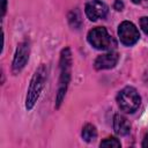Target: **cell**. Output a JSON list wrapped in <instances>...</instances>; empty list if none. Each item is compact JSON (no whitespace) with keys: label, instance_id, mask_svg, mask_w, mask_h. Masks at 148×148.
Here are the masks:
<instances>
[{"label":"cell","instance_id":"5bb4252c","mask_svg":"<svg viewBox=\"0 0 148 148\" xmlns=\"http://www.w3.org/2000/svg\"><path fill=\"white\" fill-rule=\"evenodd\" d=\"M113 7H114L116 10H121V9L124 8V3H123V1H120V0H116Z\"/></svg>","mask_w":148,"mask_h":148},{"label":"cell","instance_id":"8992f818","mask_svg":"<svg viewBox=\"0 0 148 148\" xmlns=\"http://www.w3.org/2000/svg\"><path fill=\"white\" fill-rule=\"evenodd\" d=\"M29 54H30L29 43L28 42L20 43L16 51H15L13 64H12V71L14 74H18L24 68V66L27 65V62L29 60Z\"/></svg>","mask_w":148,"mask_h":148},{"label":"cell","instance_id":"6da1fadb","mask_svg":"<svg viewBox=\"0 0 148 148\" xmlns=\"http://www.w3.org/2000/svg\"><path fill=\"white\" fill-rule=\"evenodd\" d=\"M47 80V67L46 65L42 64L34 73L31 80H30V84L27 91V96H25V109L28 111L32 110L45 87Z\"/></svg>","mask_w":148,"mask_h":148},{"label":"cell","instance_id":"30bf717a","mask_svg":"<svg viewBox=\"0 0 148 148\" xmlns=\"http://www.w3.org/2000/svg\"><path fill=\"white\" fill-rule=\"evenodd\" d=\"M81 135H82V139L86 141V142H92L96 138H97V131H96V127L91 124H86L82 128V132H81Z\"/></svg>","mask_w":148,"mask_h":148},{"label":"cell","instance_id":"ac0fdd59","mask_svg":"<svg viewBox=\"0 0 148 148\" xmlns=\"http://www.w3.org/2000/svg\"><path fill=\"white\" fill-rule=\"evenodd\" d=\"M134 3H139V2H141V0H132Z\"/></svg>","mask_w":148,"mask_h":148},{"label":"cell","instance_id":"5b68a950","mask_svg":"<svg viewBox=\"0 0 148 148\" xmlns=\"http://www.w3.org/2000/svg\"><path fill=\"white\" fill-rule=\"evenodd\" d=\"M118 36L120 42L126 45V46H132L134 45L139 38H140V32L138 28L130 21H124L119 24L118 27Z\"/></svg>","mask_w":148,"mask_h":148},{"label":"cell","instance_id":"8fae6325","mask_svg":"<svg viewBox=\"0 0 148 148\" xmlns=\"http://www.w3.org/2000/svg\"><path fill=\"white\" fill-rule=\"evenodd\" d=\"M68 21H69V24L74 28H79L81 25V15H80V12L79 10H72L68 15Z\"/></svg>","mask_w":148,"mask_h":148},{"label":"cell","instance_id":"ba28073f","mask_svg":"<svg viewBox=\"0 0 148 148\" xmlns=\"http://www.w3.org/2000/svg\"><path fill=\"white\" fill-rule=\"evenodd\" d=\"M118 59H119V56L117 52H113V51H109L108 53H104V54H101L96 58L95 62H94V67L97 69V71H102V69H110V68H113L117 62H118Z\"/></svg>","mask_w":148,"mask_h":148},{"label":"cell","instance_id":"3957f363","mask_svg":"<svg viewBox=\"0 0 148 148\" xmlns=\"http://www.w3.org/2000/svg\"><path fill=\"white\" fill-rule=\"evenodd\" d=\"M88 43L97 49V50H108L111 51L116 46V40L108 32L104 27H96L92 28L87 35Z\"/></svg>","mask_w":148,"mask_h":148},{"label":"cell","instance_id":"4fadbf2b","mask_svg":"<svg viewBox=\"0 0 148 148\" xmlns=\"http://www.w3.org/2000/svg\"><path fill=\"white\" fill-rule=\"evenodd\" d=\"M140 27L146 35H148V16H143L140 18Z\"/></svg>","mask_w":148,"mask_h":148},{"label":"cell","instance_id":"7a4b0ae2","mask_svg":"<svg viewBox=\"0 0 148 148\" xmlns=\"http://www.w3.org/2000/svg\"><path fill=\"white\" fill-rule=\"evenodd\" d=\"M60 76L59 84L56 96V108H59L65 98L69 81H71V72H72V53L69 47L62 49L60 53Z\"/></svg>","mask_w":148,"mask_h":148},{"label":"cell","instance_id":"9c48e42d","mask_svg":"<svg viewBox=\"0 0 148 148\" xmlns=\"http://www.w3.org/2000/svg\"><path fill=\"white\" fill-rule=\"evenodd\" d=\"M113 130H114L116 134L123 136V135H126L130 133L131 124L126 117L118 113V114H114V117H113Z\"/></svg>","mask_w":148,"mask_h":148},{"label":"cell","instance_id":"52a82bcc","mask_svg":"<svg viewBox=\"0 0 148 148\" xmlns=\"http://www.w3.org/2000/svg\"><path fill=\"white\" fill-rule=\"evenodd\" d=\"M84 12L87 17L90 21H97L99 18H104L109 12L108 6L101 0H90L86 3Z\"/></svg>","mask_w":148,"mask_h":148},{"label":"cell","instance_id":"9a60e30c","mask_svg":"<svg viewBox=\"0 0 148 148\" xmlns=\"http://www.w3.org/2000/svg\"><path fill=\"white\" fill-rule=\"evenodd\" d=\"M6 7H7V0H1V17H3L6 13Z\"/></svg>","mask_w":148,"mask_h":148},{"label":"cell","instance_id":"e0dca14e","mask_svg":"<svg viewBox=\"0 0 148 148\" xmlns=\"http://www.w3.org/2000/svg\"><path fill=\"white\" fill-rule=\"evenodd\" d=\"M141 2H142L143 5H146V6H148V0H141Z\"/></svg>","mask_w":148,"mask_h":148},{"label":"cell","instance_id":"277c9868","mask_svg":"<svg viewBox=\"0 0 148 148\" xmlns=\"http://www.w3.org/2000/svg\"><path fill=\"white\" fill-rule=\"evenodd\" d=\"M117 104L119 109L126 113H133L141 104V97L135 88L125 87L117 95Z\"/></svg>","mask_w":148,"mask_h":148},{"label":"cell","instance_id":"7c38bea8","mask_svg":"<svg viewBox=\"0 0 148 148\" xmlns=\"http://www.w3.org/2000/svg\"><path fill=\"white\" fill-rule=\"evenodd\" d=\"M101 147H106V148H119L121 145H120V141L116 138H106L104 139L101 143H99Z\"/></svg>","mask_w":148,"mask_h":148},{"label":"cell","instance_id":"2e32d148","mask_svg":"<svg viewBox=\"0 0 148 148\" xmlns=\"http://www.w3.org/2000/svg\"><path fill=\"white\" fill-rule=\"evenodd\" d=\"M142 147H148V134L145 136V139H143V141H142Z\"/></svg>","mask_w":148,"mask_h":148}]
</instances>
